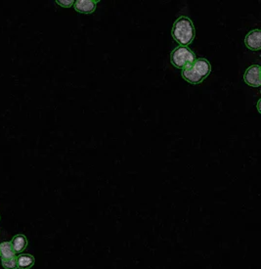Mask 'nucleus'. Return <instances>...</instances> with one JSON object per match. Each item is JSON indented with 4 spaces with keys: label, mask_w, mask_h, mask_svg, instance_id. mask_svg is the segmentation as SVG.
Segmentation results:
<instances>
[{
    "label": "nucleus",
    "mask_w": 261,
    "mask_h": 269,
    "mask_svg": "<svg viewBox=\"0 0 261 269\" xmlns=\"http://www.w3.org/2000/svg\"><path fill=\"white\" fill-rule=\"evenodd\" d=\"M171 33L175 42L179 43L180 46H187L193 43L196 31L191 19L186 16H181L174 22Z\"/></svg>",
    "instance_id": "obj_1"
},
{
    "label": "nucleus",
    "mask_w": 261,
    "mask_h": 269,
    "mask_svg": "<svg viewBox=\"0 0 261 269\" xmlns=\"http://www.w3.org/2000/svg\"><path fill=\"white\" fill-rule=\"evenodd\" d=\"M211 72V66L207 59L199 58L190 67L182 70L181 75L192 85H199L203 82Z\"/></svg>",
    "instance_id": "obj_2"
},
{
    "label": "nucleus",
    "mask_w": 261,
    "mask_h": 269,
    "mask_svg": "<svg viewBox=\"0 0 261 269\" xmlns=\"http://www.w3.org/2000/svg\"><path fill=\"white\" fill-rule=\"evenodd\" d=\"M196 59V54L187 46H178L170 54L171 64L181 70L190 67Z\"/></svg>",
    "instance_id": "obj_3"
},
{
    "label": "nucleus",
    "mask_w": 261,
    "mask_h": 269,
    "mask_svg": "<svg viewBox=\"0 0 261 269\" xmlns=\"http://www.w3.org/2000/svg\"><path fill=\"white\" fill-rule=\"evenodd\" d=\"M261 68L259 65H251L244 75V80L248 86L259 87L261 85Z\"/></svg>",
    "instance_id": "obj_4"
},
{
    "label": "nucleus",
    "mask_w": 261,
    "mask_h": 269,
    "mask_svg": "<svg viewBox=\"0 0 261 269\" xmlns=\"http://www.w3.org/2000/svg\"><path fill=\"white\" fill-rule=\"evenodd\" d=\"M246 46L251 51H259L261 49V32L253 30L249 32L245 38Z\"/></svg>",
    "instance_id": "obj_5"
},
{
    "label": "nucleus",
    "mask_w": 261,
    "mask_h": 269,
    "mask_svg": "<svg viewBox=\"0 0 261 269\" xmlns=\"http://www.w3.org/2000/svg\"><path fill=\"white\" fill-rule=\"evenodd\" d=\"M98 1L96 0H76L74 3V7L76 12L81 14H92L96 10Z\"/></svg>",
    "instance_id": "obj_6"
},
{
    "label": "nucleus",
    "mask_w": 261,
    "mask_h": 269,
    "mask_svg": "<svg viewBox=\"0 0 261 269\" xmlns=\"http://www.w3.org/2000/svg\"><path fill=\"white\" fill-rule=\"evenodd\" d=\"M10 243L15 254H22L28 246V239L23 234H18L12 238Z\"/></svg>",
    "instance_id": "obj_7"
},
{
    "label": "nucleus",
    "mask_w": 261,
    "mask_h": 269,
    "mask_svg": "<svg viewBox=\"0 0 261 269\" xmlns=\"http://www.w3.org/2000/svg\"><path fill=\"white\" fill-rule=\"evenodd\" d=\"M34 257L29 254H21L17 257L18 269H31L34 265Z\"/></svg>",
    "instance_id": "obj_8"
},
{
    "label": "nucleus",
    "mask_w": 261,
    "mask_h": 269,
    "mask_svg": "<svg viewBox=\"0 0 261 269\" xmlns=\"http://www.w3.org/2000/svg\"><path fill=\"white\" fill-rule=\"evenodd\" d=\"M0 257L1 259H8L16 257L10 242H3L0 244Z\"/></svg>",
    "instance_id": "obj_9"
},
{
    "label": "nucleus",
    "mask_w": 261,
    "mask_h": 269,
    "mask_svg": "<svg viewBox=\"0 0 261 269\" xmlns=\"http://www.w3.org/2000/svg\"><path fill=\"white\" fill-rule=\"evenodd\" d=\"M1 263L4 269H18L17 257L8 259H1Z\"/></svg>",
    "instance_id": "obj_10"
},
{
    "label": "nucleus",
    "mask_w": 261,
    "mask_h": 269,
    "mask_svg": "<svg viewBox=\"0 0 261 269\" xmlns=\"http://www.w3.org/2000/svg\"><path fill=\"white\" fill-rule=\"evenodd\" d=\"M56 3L64 8H70L71 6L74 5L75 1L74 0H57Z\"/></svg>",
    "instance_id": "obj_11"
}]
</instances>
